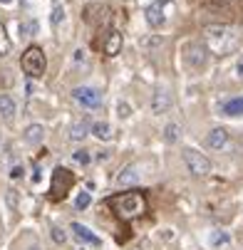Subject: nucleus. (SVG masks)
I'll list each match as a JSON object with an SVG mask.
<instances>
[{"label": "nucleus", "instance_id": "obj_25", "mask_svg": "<svg viewBox=\"0 0 243 250\" xmlns=\"http://www.w3.org/2000/svg\"><path fill=\"white\" fill-rule=\"evenodd\" d=\"M52 240H55V243H65V240H67V233L55 226V228H52Z\"/></svg>", "mask_w": 243, "mask_h": 250}, {"label": "nucleus", "instance_id": "obj_17", "mask_svg": "<svg viewBox=\"0 0 243 250\" xmlns=\"http://www.w3.org/2000/svg\"><path fill=\"white\" fill-rule=\"evenodd\" d=\"M92 136H97L99 141H110L112 139V126L107 122H94L92 124Z\"/></svg>", "mask_w": 243, "mask_h": 250}, {"label": "nucleus", "instance_id": "obj_26", "mask_svg": "<svg viewBox=\"0 0 243 250\" xmlns=\"http://www.w3.org/2000/svg\"><path fill=\"white\" fill-rule=\"evenodd\" d=\"M35 30H38L35 22H20V32L22 35H35Z\"/></svg>", "mask_w": 243, "mask_h": 250}, {"label": "nucleus", "instance_id": "obj_28", "mask_svg": "<svg viewBox=\"0 0 243 250\" xmlns=\"http://www.w3.org/2000/svg\"><path fill=\"white\" fill-rule=\"evenodd\" d=\"M117 112H119V117H129V104L119 102V106H117Z\"/></svg>", "mask_w": 243, "mask_h": 250}, {"label": "nucleus", "instance_id": "obj_2", "mask_svg": "<svg viewBox=\"0 0 243 250\" xmlns=\"http://www.w3.org/2000/svg\"><path fill=\"white\" fill-rule=\"evenodd\" d=\"M104 203H107L112 208V213H117L122 221H134V218L147 213V196H144V191H136V188L127 191V193L110 196Z\"/></svg>", "mask_w": 243, "mask_h": 250}, {"label": "nucleus", "instance_id": "obj_6", "mask_svg": "<svg viewBox=\"0 0 243 250\" xmlns=\"http://www.w3.org/2000/svg\"><path fill=\"white\" fill-rule=\"evenodd\" d=\"M166 10H171V3L169 0H156V3H152L149 8H147V22L152 25V27H161L164 22H166Z\"/></svg>", "mask_w": 243, "mask_h": 250}, {"label": "nucleus", "instance_id": "obj_21", "mask_svg": "<svg viewBox=\"0 0 243 250\" xmlns=\"http://www.w3.org/2000/svg\"><path fill=\"white\" fill-rule=\"evenodd\" d=\"M10 47H13V42H10V38H8L5 27L0 25V57H5V55L10 52Z\"/></svg>", "mask_w": 243, "mask_h": 250}, {"label": "nucleus", "instance_id": "obj_10", "mask_svg": "<svg viewBox=\"0 0 243 250\" xmlns=\"http://www.w3.org/2000/svg\"><path fill=\"white\" fill-rule=\"evenodd\" d=\"M102 50H104V55H107V57L119 55V50H122V35H119L117 30H112V32L107 35V40L102 42Z\"/></svg>", "mask_w": 243, "mask_h": 250}, {"label": "nucleus", "instance_id": "obj_27", "mask_svg": "<svg viewBox=\"0 0 243 250\" xmlns=\"http://www.w3.org/2000/svg\"><path fill=\"white\" fill-rule=\"evenodd\" d=\"M22 173H25V166H22V164H15V166L10 168V178H20Z\"/></svg>", "mask_w": 243, "mask_h": 250}, {"label": "nucleus", "instance_id": "obj_15", "mask_svg": "<svg viewBox=\"0 0 243 250\" xmlns=\"http://www.w3.org/2000/svg\"><path fill=\"white\" fill-rule=\"evenodd\" d=\"M15 112H18V106H15L13 97H10V94H0V117L10 124V122L15 119Z\"/></svg>", "mask_w": 243, "mask_h": 250}, {"label": "nucleus", "instance_id": "obj_20", "mask_svg": "<svg viewBox=\"0 0 243 250\" xmlns=\"http://www.w3.org/2000/svg\"><path fill=\"white\" fill-rule=\"evenodd\" d=\"M179 134H181L179 124H166V126H164V141H166V144H177Z\"/></svg>", "mask_w": 243, "mask_h": 250}, {"label": "nucleus", "instance_id": "obj_16", "mask_svg": "<svg viewBox=\"0 0 243 250\" xmlns=\"http://www.w3.org/2000/svg\"><path fill=\"white\" fill-rule=\"evenodd\" d=\"M43 136H45L43 124H30V126L25 129V134H22V139L27 141L30 146H38V144H43Z\"/></svg>", "mask_w": 243, "mask_h": 250}, {"label": "nucleus", "instance_id": "obj_19", "mask_svg": "<svg viewBox=\"0 0 243 250\" xmlns=\"http://www.w3.org/2000/svg\"><path fill=\"white\" fill-rule=\"evenodd\" d=\"M208 243H211V248H226L228 243H231V235L226 233V230H214L211 235H208Z\"/></svg>", "mask_w": 243, "mask_h": 250}, {"label": "nucleus", "instance_id": "obj_8", "mask_svg": "<svg viewBox=\"0 0 243 250\" xmlns=\"http://www.w3.org/2000/svg\"><path fill=\"white\" fill-rule=\"evenodd\" d=\"M114 184H117L119 188H132V186H136V184H139V168H136L134 164L124 166V168L119 171V176H117Z\"/></svg>", "mask_w": 243, "mask_h": 250}, {"label": "nucleus", "instance_id": "obj_11", "mask_svg": "<svg viewBox=\"0 0 243 250\" xmlns=\"http://www.w3.org/2000/svg\"><path fill=\"white\" fill-rule=\"evenodd\" d=\"M69 230L75 233V238H77L80 243H89V245H99V243H102V240H99L87 226H82V223H72V226H69Z\"/></svg>", "mask_w": 243, "mask_h": 250}, {"label": "nucleus", "instance_id": "obj_9", "mask_svg": "<svg viewBox=\"0 0 243 250\" xmlns=\"http://www.w3.org/2000/svg\"><path fill=\"white\" fill-rule=\"evenodd\" d=\"M206 55H208V50L203 45H199V42H191L186 47V62L191 67H203L206 64Z\"/></svg>", "mask_w": 243, "mask_h": 250}, {"label": "nucleus", "instance_id": "obj_30", "mask_svg": "<svg viewBox=\"0 0 243 250\" xmlns=\"http://www.w3.org/2000/svg\"><path fill=\"white\" fill-rule=\"evenodd\" d=\"M0 3H3V5H10V3H13V0H0Z\"/></svg>", "mask_w": 243, "mask_h": 250}, {"label": "nucleus", "instance_id": "obj_4", "mask_svg": "<svg viewBox=\"0 0 243 250\" xmlns=\"http://www.w3.org/2000/svg\"><path fill=\"white\" fill-rule=\"evenodd\" d=\"M72 186H75V173L67 171V168H62V166H57V168L52 171V184H50L47 196H50L52 201H60V198L67 196V191L72 188Z\"/></svg>", "mask_w": 243, "mask_h": 250}, {"label": "nucleus", "instance_id": "obj_14", "mask_svg": "<svg viewBox=\"0 0 243 250\" xmlns=\"http://www.w3.org/2000/svg\"><path fill=\"white\" fill-rule=\"evenodd\" d=\"M169 106H171V94H169L166 89H159V92L154 94V99H152V112H154V114H164Z\"/></svg>", "mask_w": 243, "mask_h": 250}, {"label": "nucleus", "instance_id": "obj_23", "mask_svg": "<svg viewBox=\"0 0 243 250\" xmlns=\"http://www.w3.org/2000/svg\"><path fill=\"white\" fill-rule=\"evenodd\" d=\"M89 203H92V196H89L87 191H82V193H80V196L75 198V208H77V210H85V208H87Z\"/></svg>", "mask_w": 243, "mask_h": 250}, {"label": "nucleus", "instance_id": "obj_24", "mask_svg": "<svg viewBox=\"0 0 243 250\" xmlns=\"http://www.w3.org/2000/svg\"><path fill=\"white\" fill-rule=\"evenodd\" d=\"M62 20H65V8H62V5H55V8H52V25L57 27Z\"/></svg>", "mask_w": 243, "mask_h": 250}, {"label": "nucleus", "instance_id": "obj_13", "mask_svg": "<svg viewBox=\"0 0 243 250\" xmlns=\"http://www.w3.org/2000/svg\"><path fill=\"white\" fill-rule=\"evenodd\" d=\"M206 144L211 146V149H223V146L228 144V131H226L223 126L211 129V134H208V139H206Z\"/></svg>", "mask_w": 243, "mask_h": 250}, {"label": "nucleus", "instance_id": "obj_29", "mask_svg": "<svg viewBox=\"0 0 243 250\" xmlns=\"http://www.w3.org/2000/svg\"><path fill=\"white\" fill-rule=\"evenodd\" d=\"M238 75H243V62L238 64Z\"/></svg>", "mask_w": 243, "mask_h": 250}, {"label": "nucleus", "instance_id": "obj_22", "mask_svg": "<svg viewBox=\"0 0 243 250\" xmlns=\"http://www.w3.org/2000/svg\"><path fill=\"white\" fill-rule=\"evenodd\" d=\"M72 159H75L77 164H82V166H87V164L92 161V156H89L87 149H77V151H72Z\"/></svg>", "mask_w": 243, "mask_h": 250}, {"label": "nucleus", "instance_id": "obj_12", "mask_svg": "<svg viewBox=\"0 0 243 250\" xmlns=\"http://www.w3.org/2000/svg\"><path fill=\"white\" fill-rule=\"evenodd\" d=\"M87 134H92V124H89V119H87V117L77 119L72 126H69V139H72V141H82Z\"/></svg>", "mask_w": 243, "mask_h": 250}, {"label": "nucleus", "instance_id": "obj_1", "mask_svg": "<svg viewBox=\"0 0 243 250\" xmlns=\"http://www.w3.org/2000/svg\"><path fill=\"white\" fill-rule=\"evenodd\" d=\"M203 38H206V50L219 55V57L236 52L238 45H241V32L236 27H228V25H208V27H203Z\"/></svg>", "mask_w": 243, "mask_h": 250}, {"label": "nucleus", "instance_id": "obj_3", "mask_svg": "<svg viewBox=\"0 0 243 250\" xmlns=\"http://www.w3.org/2000/svg\"><path fill=\"white\" fill-rule=\"evenodd\" d=\"M20 64H22V72L30 77V80H40L43 75H45V67H47V60H45V52L40 50V47H27L25 52H22V60H20Z\"/></svg>", "mask_w": 243, "mask_h": 250}, {"label": "nucleus", "instance_id": "obj_7", "mask_svg": "<svg viewBox=\"0 0 243 250\" xmlns=\"http://www.w3.org/2000/svg\"><path fill=\"white\" fill-rule=\"evenodd\" d=\"M72 99H75L77 104L87 106V109H97V106L102 104L99 92L92 89V87H75V89H72Z\"/></svg>", "mask_w": 243, "mask_h": 250}, {"label": "nucleus", "instance_id": "obj_5", "mask_svg": "<svg viewBox=\"0 0 243 250\" xmlns=\"http://www.w3.org/2000/svg\"><path fill=\"white\" fill-rule=\"evenodd\" d=\"M184 164L194 176H208L211 173V161L203 154H199L196 149H184Z\"/></svg>", "mask_w": 243, "mask_h": 250}, {"label": "nucleus", "instance_id": "obj_18", "mask_svg": "<svg viewBox=\"0 0 243 250\" xmlns=\"http://www.w3.org/2000/svg\"><path fill=\"white\" fill-rule=\"evenodd\" d=\"M221 112H223L226 117H241V114H243V97H238V99H231V102H226Z\"/></svg>", "mask_w": 243, "mask_h": 250}]
</instances>
